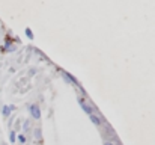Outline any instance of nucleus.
<instances>
[{
  "instance_id": "nucleus-8",
  "label": "nucleus",
  "mask_w": 155,
  "mask_h": 145,
  "mask_svg": "<svg viewBox=\"0 0 155 145\" xmlns=\"http://www.w3.org/2000/svg\"><path fill=\"white\" fill-rule=\"evenodd\" d=\"M35 136H36L38 139H41V130H39V129H36V130H35Z\"/></svg>"
},
{
  "instance_id": "nucleus-6",
  "label": "nucleus",
  "mask_w": 155,
  "mask_h": 145,
  "mask_svg": "<svg viewBox=\"0 0 155 145\" xmlns=\"http://www.w3.org/2000/svg\"><path fill=\"white\" fill-rule=\"evenodd\" d=\"M9 139H11V142H12V144L15 142V139H17V135H15V132H12V133H11V136H9Z\"/></svg>"
},
{
  "instance_id": "nucleus-5",
  "label": "nucleus",
  "mask_w": 155,
  "mask_h": 145,
  "mask_svg": "<svg viewBox=\"0 0 155 145\" xmlns=\"http://www.w3.org/2000/svg\"><path fill=\"white\" fill-rule=\"evenodd\" d=\"M63 76H65V77H66L68 80H71V82H72L74 85H77V80H75V79H74V77H72L71 74H68V73H63Z\"/></svg>"
},
{
  "instance_id": "nucleus-4",
  "label": "nucleus",
  "mask_w": 155,
  "mask_h": 145,
  "mask_svg": "<svg viewBox=\"0 0 155 145\" xmlns=\"http://www.w3.org/2000/svg\"><path fill=\"white\" fill-rule=\"evenodd\" d=\"M14 109H15L14 106H5V107H3V115H5V116H9Z\"/></svg>"
},
{
  "instance_id": "nucleus-1",
  "label": "nucleus",
  "mask_w": 155,
  "mask_h": 145,
  "mask_svg": "<svg viewBox=\"0 0 155 145\" xmlns=\"http://www.w3.org/2000/svg\"><path fill=\"white\" fill-rule=\"evenodd\" d=\"M78 103H80V106L83 107V110H84L86 113H89V115H92V113H94V110H95V109H94L92 106H89V104H87L83 98H80V100H78Z\"/></svg>"
},
{
  "instance_id": "nucleus-3",
  "label": "nucleus",
  "mask_w": 155,
  "mask_h": 145,
  "mask_svg": "<svg viewBox=\"0 0 155 145\" xmlns=\"http://www.w3.org/2000/svg\"><path fill=\"white\" fill-rule=\"evenodd\" d=\"M89 116H91V121H92L95 126H101V124H103V121H101V118H100L98 115L92 113V115H89Z\"/></svg>"
},
{
  "instance_id": "nucleus-7",
  "label": "nucleus",
  "mask_w": 155,
  "mask_h": 145,
  "mask_svg": "<svg viewBox=\"0 0 155 145\" xmlns=\"http://www.w3.org/2000/svg\"><path fill=\"white\" fill-rule=\"evenodd\" d=\"M18 141H20L21 144H24V142H26V136H24V135H20V136H18Z\"/></svg>"
},
{
  "instance_id": "nucleus-2",
  "label": "nucleus",
  "mask_w": 155,
  "mask_h": 145,
  "mask_svg": "<svg viewBox=\"0 0 155 145\" xmlns=\"http://www.w3.org/2000/svg\"><path fill=\"white\" fill-rule=\"evenodd\" d=\"M30 115L35 118V119H39L41 118V110H39V107L38 106H30Z\"/></svg>"
},
{
  "instance_id": "nucleus-9",
  "label": "nucleus",
  "mask_w": 155,
  "mask_h": 145,
  "mask_svg": "<svg viewBox=\"0 0 155 145\" xmlns=\"http://www.w3.org/2000/svg\"><path fill=\"white\" fill-rule=\"evenodd\" d=\"M26 33H27V36H29V38H32V36H33V33L30 32V29H26Z\"/></svg>"
},
{
  "instance_id": "nucleus-10",
  "label": "nucleus",
  "mask_w": 155,
  "mask_h": 145,
  "mask_svg": "<svg viewBox=\"0 0 155 145\" xmlns=\"http://www.w3.org/2000/svg\"><path fill=\"white\" fill-rule=\"evenodd\" d=\"M104 145H113V142H110V141H105V142H104Z\"/></svg>"
}]
</instances>
